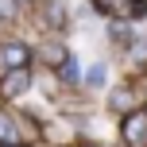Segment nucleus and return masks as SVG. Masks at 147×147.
Returning a JSON list of instances; mask_svg holds the SVG:
<instances>
[{"instance_id":"obj_10","label":"nucleus","mask_w":147,"mask_h":147,"mask_svg":"<svg viewBox=\"0 0 147 147\" xmlns=\"http://www.w3.org/2000/svg\"><path fill=\"white\" fill-rule=\"evenodd\" d=\"M112 35H116L120 43H132V31H128V27H120V23H112Z\"/></svg>"},{"instance_id":"obj_7","label":"nucleus","mask_w":147,"mask_h":147,"mask_svg":"<svg viewBox=\"0 0 147 147\" xmlns=\"http://www.w3.org/2000/svg\"><path fill=\"white\" fill-rule=\"evenodd\" d=\"M58 74H62V78H66V81H78V62H74L70 54H66V62H62V66H58Z\"/></svg>"},{"instance_id":"obj_3","label":"nucleus","mask_w":147,"mask_h":147,"mask_svg":"<svg viewBox=\"0 0 147 147\" xmlns=\"http://www.w3.org/2000/svg\"><path fill=\"white\" fill-rule=\"evenodd\" d=\"M27 85H31V74L27 70H4V78H0V97L12 101V97L27 93Z\"/></svg>"},{"instance_id":"obj_8","label":"nucleus","mask_w":147,"mask_h":147,"mask_svg":"<svg viewBox=\"0 0 147 147\" xmlns=\"http://www.w3.org/2000/svg\"><path fill=\"white\" fill-rule=\"evenodd\" d=\"M85 81H89L93 89H97V85H105V66H93V70L85 74Z\"/></svg>"},{"instance_id":"obj_6","label":"nucleus","mask_w":147,"mask_h":147,"mask_svg":"<svg viewBox=\"0 0 147 147\" xmlns=\"http://www.w3.org/2000/svg\"><path fill=\"white\" fill-rule=\"evenodd\" d=\"M20 16V0H0V20H16Z\"/></svg>"},{"instance_id":"obj_9","label":"nucleus","mask_w":147,"mask_h":147,"mask_svg":"<svg viewBox=\"0 0 147 147\" xmlns=\"http://www.w3.org/2000/svg\"><path fill=\"white\" fill-rule=\"evenodd\" d=\"M112 105H116V109H128V105H132V93H128V89H116V93H112Z\"/></svg>"},{"instance_id":"obj_1","label":"nucleus","mask_w":147,"mask_h":147,"mask_svg":"<svg viewBox=\"0 0 147 147\" xmlns=\"http://www.w3.org/2000/svg\"><path fill=\"white\" fill-rule=\"evenodd\" d=\"M120 136H124L128 147H147V112H128Z\"/></svg>"},{"instance_id":"obj_2","label":"nucleus","mask_w":147,"mask_h":147,"mask_svg":"<svg viewBox=\"0 0 147 147\" xmlns=\"http://www.w3.org/2000/svg\"><path fill=\"white\" fill-rule=\"evenodd\" d=\"M27 62H31V47L27 43L12 39V43L0 47V66H4V70H27Z\"/></svg>"},{"instance_id":"obj_4","label":"nucleus","mask_w":147,"mask_h":147,"mask_svg":"<svg viewBox=\"0 0 147 147\" xmlns=\"http://www.w3.org/2000/svg\"><path fill=\"white\" fill-rule=\"evenodd\" d=\"M0 147H23L20 128H16V120L8 116V112H0Z\"/></svg>"},{"instance_id":"obj_5","label":"nucleus","mask_w":147,"mask_h":147,"mask_svg":"<svg viewBox=\"0 0 147 147\" xmlns=\"http://www.w3.org/2000/svg\"><path fill=\"white\" fill-rule=\"evenodd\" d=\"M47 8H51V16H47V23L51 27H66V8H62V0H47Z\"/></svg>"}]
</instances>
